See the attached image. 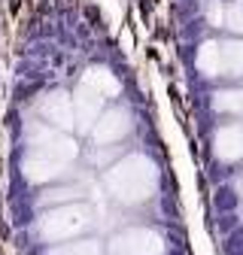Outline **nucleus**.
I'll list each match as a JSON object with an SVG mask.
<instances>
[{"instance_id":"obj_1","label":"nucleus","mask_w":243,"mask_h":255,"mask_svg":"<svg viewBox=\"0 0 243 255\" xmlns=\"http://www.w3.org/2000/svg\"><path fill=\"white\" fill-rule=\"evenodd\" d=\"M18 6H21V0H9V9L12 12H18Z\"/></svg>"}]
</instances>
